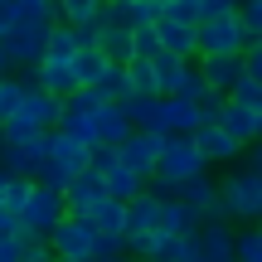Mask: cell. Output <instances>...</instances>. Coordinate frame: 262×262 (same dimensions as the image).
Wrapping results in <instances>:
<instances>
[{
  "mask_svg": "<svg viewBox=\"0 0 262 262\" xmlns=\"http://www.w3.org/2000/svg\"><path fill=\"white\" fill-rule=\"evenodd\" d=\"M58 219H63V194L34 180L29 194H25V204H19V228H25V233H49Z\"/></svg>",
  "mask_w": 262,
  "mask_h": 262,
  "instance_id": "cell-5",
  "label": "cell"
},
{
  "mask_svg": "<svg viewBox=\"0 0 262 262\" xmlns=\"http://www.w3.org/2000/svg\"><path fill=\"white\" fill-rule=\"evenodd\" d=\"M146 63H150V78H156V97H175L180 83H185V68L194 63V58H180V54H165V49H160Z\"/></svg>",
  "mask_w": 262,
  "mask_h": 262,
  "instance_id": "cell-14",
  "label": "cell"
},
{
  "mask_svg": "<svg viewBox=\"0 0 262 262\" xmlns=\"http://www.w3.org/2000/svg\"><path fill=\"white\" fill-rule=\"evenodd\" d=\"M0 262H19V243L15 238H0Z\"/></svg>",
  "mask_w": 262,
  "mask_h": 262,
  "instance_id": "cell-41",
  "label": "cell"
},
{
  "mask_svg": "<svg viewBox=\"0 0 262 262\" xmlns=\"http://www.w3.org/2000/svg\"><path fill=\"white\" fill-rule=\"evenodd\" d=\"M44 39H49V19H15V29L5 34L10 68H34L44 58Z\"/></svg>",
  "mask_w": 262,
  "mask_h": 262,
  "instance_id": "cell-7",
  "label": "cell"
},
{
  "mask_svg": "<svg viewBox=\"0 0 262 262\" xmlns=\"http://www.w3.org/2000/svg\"><path fill=\"white\" fill-rule=\"evenodd\" d=\"M189 141H194V150H199L204 165H228V160H238V150H243L219 122L214 126H194V131H189Z\"/></svg>",
  "mask_w": 262,
  "mask_h": 262,
  "instance_id": "cell-9",
  "label": "cell"
},
{
  "mask_svg": "<svg viewBox=\"0 0 262 262\" xmlns=\"http://www.w3.org/2000/svg\"><path fill=\"white\" fill-rule=\"evenodd\" d=\"M93 136H97V146H122V141L131 136V122L122 117V107H117V102H102V107H97Z\"/></svg>",
  "mask_w": 262,
  "mask_h": 262,
  "instance_id": "cell-19",
  "label": "cell"
},
{
  "mask_svg": "<svg viewBox=\"0 0 262 262\" xmlns=\"http://www.w3.org/2000/svg\"><path fill=\"white\" fill-rule=\"evenodd\" d=\"M199 170H209V165L199 160L194 141H189V136H165V146H160L156 170H150V175H160V180H170V185H180V180L199 175Z\"/></svg>",
  "mask_w": 262,
  "mask_h": 262,
  "instance_id": "cell-6",
  "label": "cell"
},
{
  "mask_svg": "<svg viewBox=\"0 0 262 262\" xmlns=\"http://www.w3.org/2000/svg\"><path fill=\"white\" fill-rule=\"evenodd\" d=\"M15 19H19V15H15V0H0V39L15 29Z\"/></svg>",
  "mask_w": 262,
  "mask_h": 262,
  "instance_id": "cell-39",
  "label": "cell"
},
{
  "mask_svg": "<svg viewBox=\"0 0 262 262\" xmlns=\"http://www.w3.org/2000/svg\"><path fill=\"white\" fill-rule=\"evenodd\" d=\"M68 68H73V83H78V88H93L97 78H102V68H107V58L97 54V49H78V54L68 58Z\"/></svg>",
  "mask_w": 262,
  "mask_h": 262,
  "instance_id": "cell-26",
  "label": "cell"
},
{
  "mask_svg": "<svg viewBox=\"0 0 262 262\" xmlns=\"http://www.w3.org/2000/svg\"><path fill=\"white\" fill-rule=\"evenodd\" d=\"M156 5H160V10H170V5H175V0H156Z\"/></svg>",
  "mask_w": 262,
  "mask_h": 262,
  "instance_id": "cell-45",
  "label": "cell"
},
{
  "mask_svg": "<svg viewBox=\"0 0 262 262\" xmlns=\"http://www.w3.org/2000/svg\"><path fill=\"white\" fill-rule=\"evenodd\" d=\"M156 262H204V257H199V243H194V233H175V238H160V248H156Z\"/></svg>",
  "mask_w": 262,
  "mask_h": 262,
  "instance_id": "cell-25",
  "label": "cell"
},
{
  "mask_svg": "<svg viewBox=\"0 0 262 262\" xmlns=\"http://www.w3.org/2000/svg\"><path fill=\"white\" fill-rule=\"evenodd\" d=\"M219 126H224L228 136L238 141V146H248V141H257V136H262V112H257V107H238V102H228V97H224Z\"/></svg>",
  "mask_w": 262,
  "mask_h": 262,
  "instance_id": "cell-13",
  "label": "cell"
},
{
  "mask_svg": "<svg viewBox=\"0 0 262 262\" xmlns=\"http://www.w3.org/2000/svg\"><path fill=\"white\" fill-rule=\"evenodd\" d=\"M122 73H126V88H131V93L156 97V78H150V63H146V58H126Z\"/></svg>",
  "mask_w": 262,
  "mask_h": 262,
  "instance_id": "cell-29",
  "label": "cell"
},
{
  "mask_svg": "<svg viewBox=\"0 0 262 262\" xmlns=\"http://www.w3.org/2000/svg\"><path fill=\"white\" fill-rule=\"evenodd\" d=\"M194 112H199V126H214L219 112H224V97H219V93H204V97L194 102Z\"/></svg>",
  "mask_w": 262,
  "mask_h": 262,
  "instance_id": "cell-35",
  "label": "cell"
},
{
  "mask_svg": "<svg viewBox=\"0 0 262 262\" xmlns=\"http://www.w3.org/2000/svg\"><path fill=\"white\" fill-rule=\"evenodd\" d=\"M194 243H199V257L204 262H233V228L228 224H199Z\"/></svg>",
  "mask_w": 262,
  "mask_h": 262,
  "instance_id": "cell-17",
  "label": "cell"
},
{
  "mask_svg": "<svg viewBox=\"0 0 262 262\" xmlns=\"http://www.w3.org/2000/svg\"><path fill=\"white\" fill-rule=\"evenodd\" d=\"M0 131H5V122H0Z\"/></svg>",
  "mask_w": 262,
  "mask_h": 262,
  "instance_id": "cell-46",
  "label": "cell"
},
{
  "mask_svg": "<svg viewBox=\"0 0 262 262\" xmlns=\"http://www.w3.org/2000/svg\"><path fill=\"white\" fill-rule=\"evenodd\" d=\"M160 204H165V199L146 194V189H141L136 199H126V224H122V233H146V228H156Z\"/></svg>",
  "mask_w": 262,
  "mask_h": 262,
  "instance_id": "cell-21",
  "label": "cell"
},
{
  "mask_svg": "<svg viewBox=\"0 0 262 262\" xmlns=\"http://www.w3.org/2000/svg\"><path fill=\"white\" fill-rule=\"evenodd\" d=\"M5 180H10V175H5V170H0V194H5Z\"/></svg>",
  "mask_w": 262,
  "mask_h": 262,
  "instance_id": "cell-44",
  "label": "cell"
},
{
  "mask_svg": "<svg viewBox=\"0 0 262 262\" xmlns=\"http://www.w3.org/2000/svg\"><path fill=\"white\" fill-rule=\"evenodd\" d=\"M44 54L49 58H73L78 54V34H73V25H49V39H44Z\"/></svg>",
  "mask_w": 262,
  "mask_h": 262,
  "instance_id": "cell-28",
  "label": "cell"
},
{
  "mask_svg": "<svg viewBox=\"0 0 262 262\" xmlns=\"http://www.w3.org/2000/svg\"><path fill=\"white\" fill-rule=\"evenodd\" d=\"M15 233H19V214L0 209V238H15Z\"/></svg>",
  "mask_w": 262,
  "mask_h": 262,
  "instance_id": "cell-40",
  "label": "cell"
},
{
  "mask_svg": "<svg viewBox=\"0 0 262 262\" xmlns=\"http://www.w3.org/2000/svg\"><path fill=\"white\" fill-rule=\"evenodd\" d=\"M44 238H49V253H54V262H93V238H97V228L88 224V219L63 214Z\"/></svg>",
  "mask_w": 262,
  "mask_h": 262,
  "instance_id": "cell-3",
  "label": "cell"
},
{
  "mask_svg": "<svg viewBox=\"0 0 262 262\" xmlns=\"http://www.w3.org/2000/svg\"><path fill=\"white\" fill-rule=\"evenodd\" d=\"M160 146H165V131H131V136L122 141V146H112L117 150V165H126V170H136L141 180L156 170V156H160Z\"/></svg>",
  "mask_w": 262,
  "mask_h": 262,
  "instance_id": "cell-8",
  "label": "cell"
},
{
  "mask_svg": "<svg viewBox=\"0 0 262 262\" xmlns=\"http://www.w3.org/2000/svg\"><path fill=\"white\" fill-rule=\"evenodd\" d=\"M83 219L97 228V233H122V224H126V204H122V199H107V194H102Z\"/></svg>",
  "mask_w": 262,
  "mask_h": 262,
  "instance_id": "cell-22",
  "label": "cell"
},
{
  "mask_svg": "<svg viewBox=\"0 0 262 262\" xmlns=\"http://www.w3.org/2000/svg\"><path fill=\"white\" fill-rule=\"evenodd\" d=\"M165 15L170 19H185V25H199V0H175Z\"/></svg>",
  "mask_w": 262,
  "mask_h": 262,
  "instance_id": "cell-37",
  "label": "cell"
},
{
  "mask_svg": "<svg viewBox=\"0 0 262 262\" xmlns=\"http://www.w3.org/2000/svg\"><path fill=\"white\" fill-rule=\"evenodd\" d=\"M146 262H156V257H146Z\"/></svg>",
  "mask_w": 262,
  "mask_h": 262,
  "instance_id": "cell-47",
  "label": "cell"
},
{
  "mask_svg": "<svg viewBox=\"0 0 262 262\" xmlns=\"http://www.w3.org/2000/svg\"><path fill=\"white\" fill-rule=\"evenodd\" d=\"M19 93H25V78H10V73L0 78V122L19 107Z\"/></svg>",
  "mask_w": 262,
  "mask_h": 262,
  "instance_id": "cell-32",
  "label": "cell"
},
{
  "mask_svg": "<svg viewBox=\"0 0 262 262\" xmlns=\"http://www.w3.org/2000/svg\"><path fill=\"white\" fill-rule=\"evenodd\" d=\"M102 0H54V19L58 25H97Z\"/></svg>",
  "mask_w": 262,
  "mask_h": 262,
  "instance_id": "cell-24",
  "label": "cell"
},
{
  "mask_svg": "<svg viewBox=\"0 0 262 262\" xmlns=\"http://www.w3.org/2000/svg\"><path fill=\"white\" fill-rule=\"evenodd\" d=\"M150 54H160L156 29H150V25H136V29H131V58H150Z\"/></svg>",
  "mask_w": 262,
  "mask_h": 262,
  "instance_id": "cell-33",
  "label": "cell"
},
{
  "mask_svg": "<svg viewBox=\"0 0 262 262\" xmlns=\"http://www.w3.org/2000/svg\"><path fill=\"white\" fill-rule=\"evenodd\" d=\"M204 93H209V88H204V78H199V68L189 63V68H185V83H180V93H175V97H185V102H199Z\"/></svg>",
  "mask_w": 262,
  "mask_h": 262,
  "instance_id": "cell-36",
  "label": "cell"
},
{
  "mask_svg": "<svg viewBox=\"0 0 262 262\" xmlns=\"http://www.w3.org/2000/svg\"><path fill=\"white\" fill-rule=\"evenodd\" d=\"M194 68H199V78H204V88H209V93H219V97H228V88L243 78V63H238V54L194 58Z\"/></svg>",
  "mask_w": 262,
  "mask_h": 262,
  "instance_id": "cell-11",
  "label": "cell"
},
{
  "mask_svg": "<svg viewBox=\"0 0 262 262\" xmlns=\"http://www.w3.org/2000/svg\"><path fill=\"white\" fill-rule=\"evenodd\" d=\"M93 49L107 63H126L131 58V29L126 25H93Z\"/></svg>",
  "mask_w": 262,
  "mask_h": 262,
  "instance_id": "cell-18",
  "label": "cell"
},
{
  "mask_svg": "<svg viewBox=\"0 0 262 262\" xmlns=\"http://www.w3.org/2000/svg\"><path fill=\"white\" fill-rule=\"evenodd\" d=\"M156 15H160L156 0H126V25H131V29H136V25H150Z\"/></svg>",
  "mask_w": 262,
  "mask_h": 262,
  "instance_id": "cell-34",
  "label": "cell"
},
{
  "mask_svg": "<svg viewBox=\"0 0 262 262\" xmlns=\"http://www.w3.org/2000/svg\"><path fill=\"white\" fill-rule=\"evenodd\" d=\"M199 228V214L189 204H180V199H165L160 204V219H156V233H165V238H175V233H194Z\"/></svg>",
  "mask_w": 262,
  "mask_h": 262,
  "instance_id": "cell-20",
  "label": "cell"
},
{
  "mask_svg": "<svg viewBox=\"0 0 262 262\" xmlns=\"http://www.w3.org/2000/svg\"><path fill=\"white\" fill-rule=\"evenodd\" d=\"M93 93H97V102H122V97L131 93V88H126V73H122V63H107V68H102V78L93 83Z\"/></svg>",
  "mask_w": 262,
  "mask_h": 262,
  "instance_id": "cell-27",
  "label": "cell"
},
{
  "mask_svg": "<svg viewBox=\"0 0 262 262\" xmlns=\"http://www.w3.org/2000/svg\"><path fill=\"white\" fill-rule=\"evenodd\" d=\"M107 262H136V257H126V253H117V257H107Z\"/></svg>",
  "mask_w": 262,
  "mask_h": 262,
  "instance_id": "cell-43",
  "label": "cell"
},
{
  "mask_svg": "<svg viewBox=\"0 0 262 262\" xmlns=\"http://www.w3.org/2000/svg\"><path fill=\"white\" fill-rule=\"evenodd\" d=\"M228 102H238V107H257V112H262V83H257V78H238V83L228 88Z\"/></svg>",
  "mask_w": 262,
  "mask_h": 262,
  "instance_id": "cell-31",
  "label": "cell"
},
{
  "mask_svg": "<svg viewBox=\"0 0 262 262\" xmlns=\"http://www.w3.org/2000/svg\"><path fill=\"white\" fill-rule=\"evenodd\" d=\"M214 15H233V0H199V19H214Z\"/></svg>",
  "mask_w": 262,
  "mask_h": 262,
  "instance_id": "cell-38",
  "label": "cell"
},
{
  "mask_svg": "<svg viewBox=\"0 0 262 262\" xmlns=\"http://www.w3.org/2000/svg\"><path fill=\"white\" fill-rule=\"evenodd\" d=\"M214 54H243V25L233 15H214L194 25V58H214Z\"/></svg>",
  "mask_w": 262,
  "mask_h": 262,
  "instance_id": "cell-4",
  "label": "cell"
},
{
  "mask_svg": "<svg viewBox=\"0 0 262 262\" xmlns=\"http://www.w3.org/2000/svg\"><path fill=\"white\" fill-rule=\"evenodd\" d=\"M150 29H156V44L165 49V54L194 58V25H185V19H170L165 10H160V15L150 19Z\"/></svg>",
  "mask_w": 262,
  "mask_h": 262,
  "instance_id": "cell-12",
  "label": "cell"
},
{
  "mask_svg": "<svg viewBox=\"0 0 262 262\" xmlns=\"http://www.w3.org/2000/svg\"><path fill=\"white\" fill-rule=\"evenodd\" d=\"M58 122V97L44 93V88L25 83V93H19V107L5 117V131L0 136H25V131H54Z\"/></svg>",
  "mask_w": 262,
  "mask_h": 262,
  "instance_id": "cell-1",
  "label": "cell"
},
{
  "mask_svg": "<svg viewBox=\"0 0 262 262\" xmlns=\"http://www.w3.org/2000/svg\"><path fill=\"white\" fill-rule=\"evenodd\" d=\"M10 73V54H5V39H0V78Z\"/></svg>",
  "mask_w": 262,
  "mask_h": 262,
  "instance_id": "cell-42",
  "label": "cell"
},
{
  "mask_svg": "<svg viewBox=\"0 0 262 262\" xmlns=\"http://www.w3.org/2000/svg\"><path fill=\"white\" fill-rule=\"evenodd\" d=\"M219 209H224V219L253 224L262 214V175L257 170H233V175H224V185H219Z\"/></svg>",
  "mask_w": 262,
  "mask_h": 262,
  "instance_id": "cell-2",
  "label": "cell"
},
{
  "mask_svg": "<svg viewBox=\"0 0 262 262\" xmlns=\"http://www.w3.org/2000/svg\"><path fill=\"white\" fill-rule=\"evenodd\" d=\"M29 78H34V88H44V93H54V97H68L73 93V68H68V58H39L34 68H29Z\"/></svg>",
  "mask_w": 262,
  "mask_h": 262,
  "instance_id": "cell-16",
  "label": "cell"
},
{
  "mask_svg": "<svg viewBox=\"0 0 262 262\" xmlns=\"http://www.w3.org/2000/svg\"><path fill=\"white\" fill-rule=\"evenodd\" d=\"M102 189H107V199H122L126 204V199H136L141 189H146V180H141L136 170H126V165H112L102 175Z\"/></svg>",
  "mask_w": 262,
  "mask_h": 262,
  "instance_id": "cell-23",
  "label": "cell"
},
{
  "mask_svg": "<svg viewBox=\"0 0 262 262\" xmlns=\"http://www.w3.org/2000/svg\"><path fill=\"white\" fill-rule=\"evenodd\" d=\"M58 194H63V214H78V219H83L88 209L107 194V189H102V175H97V170H78V175L68 180Z\"/></svg>",
  "mask_w": 262,
  "mask_h": 262,
  "instance_id": "cell-10",
  "label": "cell"
},
{
  "mask_svg": "<svg viewBox=\"0 0 262 262\" xmlns=\"http://www.w3.org/2000/svg\"><path fill=\"white\" fill-rule=\"evenodd\" d=\"M194 126H199V112H194V102H185V97H160L156 131H165V136H189Z\"/></svg>",
  "mask_w": 262,
  "mask_h": 262,
  "instance_id": "cell-15",
  "label": "cell"
},
{
  "mask_svg": "<svg viewBox=\"0 0 262 262\" xmlns=\"http://www.w3.org/2000/svg\"><path fill=\"white\" fill-rule=\"evenodd\" d=\"M233 262H262V233L257 228L233 233Z\"/></svg>",
  "mask_w": 262,
  "mask_h": 262,
  "instance_id": "cell-30",
  "label": "cell"
}]
</instances>
